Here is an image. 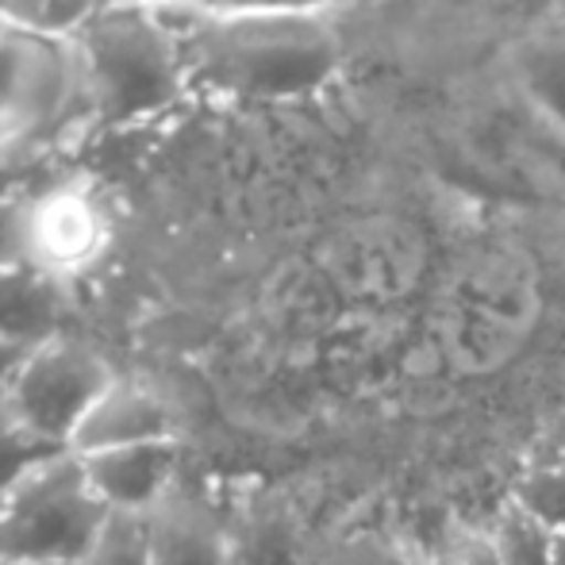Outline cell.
Wrapping results in <instances>:
<instances>
[{"label": "cell", "mask_w": 565, "mask_h": 565, "mask_svg": "<svg viewBox=\"0 0 565 565\" xmlns=\"http://www.w3.org/2000/svg\"><path fill=\"white\" fill-rule=\"evenodd\" d=\"M347 12L350 8L250 15L162 12V20L173 31L193 93L246 105H277L328 89L347 70Z\"/></svg>", "instance_id": "cell-1"}, {"label": "cell", "mask_w": 565, "mask_h": 565, "mask_svg": "<svg viewBox=\"0 0 565 565\" xmlns=\"http://www.w3.org/2000/svg\"><path fill=\"white\" fill-rule=\"evenodd\" d=\"M82 105L100 124H139L185 100L189 77L170 23L154 8L105 4L74 39Z\"/></svg>", "instance_id": "cell-2"}, {"label": "cell", "mask_w": 565, "mask_h": 565, "mask_svg": "<svg viewBox=\"0 0 565 565\" xmlns=\"http://www.w3.org/2000/svg\"><path fill=\"white\" fill-rule=\"evenodd\" d=\"M113 512L77 454H54L0 497V565H85Z\"/></svg>", "instance_id": "cell-3"}, {"label": "cell", "mask_w": 565, "mask_h": 565, "mask_svg": "<svg viewBox=\"0 0 565 565\" xmlns=\"http://www.w3.org/2000/svg\"><path fill=\"white\" fill-rule=\"evenodd\" d=\"M119 377L105 354H97L85 342L62 335L35 347L20 362V370L8 381V401L15 416L31 427L54 450L74 447V435L82 431L93 404L108 393Z\"/></svg>", "instance_id": "cell-4"}, {"label": "cell", "mask_w": 565, "mask_h": 565, "mask_svg": "<svg viewBox=\"0 0 565 565\" xmlns=\"http://www.w3.org/2000/svg\"><path fill=\"white\" fill-rule=\"evenodd\" d=\"M74 105H82L74 43L39 39L0 15V154L51 131Z\"/></svg>", "instance_id": "cell-5"}, {"label": "cell", "mask_w": 565, "mask_h": 565, "mask_svg": "<svg viewBox=\"0 0 565 565\" xmlns=\"http://www.w3.org/2000/svg\"><path fill=\"white\" fill-rule=\"evenodd\" d=\"M113 216L82 181H62L28 196V266L62 289L89 277L113 250Z\"/></svg>", "instance_id": "cell-6"}, {"label": "cell", "mask_w": 565, "mask_h": 565, "mask_svg": "<svg viewBox=\"0 0 565 565\" xmlns=\"http://www.w3.org/2000/svg\"><path fill=\"white\" fill-rule=\"evenodd\" d=\"M500 77L535 124L565 147V20L546 15L515 28L500 46Z\"/></svg>", "instance_id": "cell-7"}, {"label": "cell", "mask_w": 565, "mask_h": 565, "mask_svg": "<svg viewBox=\"0 0 565 565\" xmlns=\"http://www.w3.org/2000/svg\"><path fill=\"white\" fill-rule=\"evenodd\" d=\"M89 473V484L113 515L147 520L181 481H185V443H139L100 454H77Z\"/></svg>", "instance_id": "cell-8"}, {"label": "cell", "mask_w": 565, "mask_h": 565, "mask_svg": "<svg viewBox=\"0 0 565 565\" xmlns=\"http://www.w3.org/2000/svg\"><path fill=\"white\" fill-rule=\"evenodd\" d=\"M227 565H323L300 512L269 489L227 500Z\"/></svg>", "instance_id": "cell-9"}, {"label": "cell", "mask_w": 565, "mask_h": 565, "mask_svg": "<svg viewBox=\"0 0 565 565\" xmlns=\"http://www.w3.org/2000/svg\"><path fill=\"white\" fill-rule=\"evenodd\" d=\"M150 565H227V504L185 481L142 520Z\"/></svg>", "instance_id": "cell-10"}, {"label": "cell", "mask_w": 565, "mask_h": 565, "mask_svg": "<svg viewBox=\"0 0 565 565\" xmlns=\"http://www.w3.org/2000/svg\"><path fill=\"white\" fill-rule=\"evenodd\" d=\"M162 439H181V424L173 404L154 385L119 373L113 385H108V393L85 416L70 454H100V450L139 447V443H162Z\"/></svg>", "instance_id": "cell-11"}, {"label": "cell", "mask_w": 565, "mask_h": 565, "mask_svg": "<svg viewBox=\"0 0 565 565\" xmlns=\"http://www.w3.org/2000/svg\"><path fill=\"white\" fill-rule=\"evenodd\" d=\"M66 335V289L31 266L0 269V342L35 350Z\"/></svg>", "instance_id": "cell-12"}, {"label": "cell", "mask_w": 565, "mask_h": 565, "mask_svg": "<svg viewBox=\"0 0 565 565\" xmlns=\"http://www.w3.org/2000/svg\"><path fill=\"white\" fill-rule=\"evenodd\" d=\"M105 4L108 0H0V15H8L39 39L74 43L105 12Z\"/></svg>", "instance_id": "cell-13"}, {"label": "cell", "mask_w": 565, "mask_h": 565, "mask_svg": "<svg viewBox=\"0 0 565 565\" xmlns=\"http://www.w3.org/2000/svg\"><path fill=\"white\" fill-rule=\"evenodd\" d=\"M508 500H512L515 508H523L535 523H543L546 531L565 535V454L523 469V473L515 477Z\"/></svg>", "instance_id": "cell-14"}, {"label": "cell", "mask_w": 565, "mask_h": 565, "mask_svg": "<svg viewBox=\"0 0 565 565\" xmlns=\"http://www.w3.org/2000/svg\"><path fill=\"white\" fill-rule=\"evenodd\" d=\"M497 539L500 565H554V531L531 520L523 508L504 500L497 520L489 523Z\"/></svg>", "instance_id": "cell-15"}, {"label": "cell", "mask_w": 565, "mask_h": 565, "mask_svg": "<svg viewBox=\"0 0 565 565\" xmlns=\"http://www.w3.org/2000/svg\"><path fill=\"white\" fill-rule=\"evenodd\" d=\"M323 565H427V558L393 531H350L323 543Z\"/></svg>", "instance_id": "cell-16"}, {"label": "cell", "mask_w": 565, "mask_h": 565, "mask_svg": "<svg viewBox=\"0 0 565 565\" xmlns=\"http://www.w3.org/2000/svg\"><path fill=\"white\" fill-rule=\"evenodd\" d=\"M4 388H0V497H4L28 469H35L39 461L54 458V454H66V450H54L51 443H43L20 416H15Z\"/></svg>", "instance_id": "cell-17"}, {"label": "cell", "mask_w": 565, "mask_h": 565, "mask_svg": "<svg viewBox=\"0 0 565 565\" xmlns=\"http://www.w3.org/2000/svg\"><path fill=\"white\" fill-rule=\"evenodd\" d=\"M108 4L158 8V12L196 15H250V12H297V8H354V0H108Z\"/></svg>", "instance_id": "cell-18"}, {"label": "cell", "mask_w": 565, "mask_h": 565, "mask_svg": "<svg viewBox=\"0 0 565 565\" xmlns=\"http://www.w3.org/2000/svg\"><path fill=\"white\" fill-rule=\"evenodd\" d=\"M427 565H500L492 527H450L424 551Z\"/></svg>", "instance_id": "cell-19"}, {"label": "cell", "mask_w": 565, "mask_h": 565, "mask_svg": "<svg viewBox=\"0 0 565 565\" xmlns=\"http://www.w3.org/2000/svg\"><path fill=\"white\" fill-rule=\"evenodd\" d=\"M85 565H150L147 527H142V520L113 515L105 539H100V546L93 551V558Z\"/></svg>", "instance_id": "cell-20"}, {"label": "cell", "mask_w": 565, "mask_h": 565, "mask_svg": "<svg viewBox=\"0 0 565 565\" xmlns=\"http://www.w3.org/2000/svg\"><path fill=\"white\" fill-rule=\"evenodd\" d=\"M28 266V196H0V269Z\"/></svg>", "instance_id": "cell-21"}, {"label": "cell", "mask_w": 565, "mask_h": 565, "mask_svg": "<svg viewBox=\"0 0 565 565\" xmlns=\"http://www.w3.org/2000/svg\"><path fill=\"white\" fill-rule=\"evenodd\" d=\"M28 354H31V350H15V347H4V342H0V388L12 381V373L20 370V362Z\"/></svg>", "instance_id": "cell-22"}, {"label": "cell", "mask_w": 565, "mask_h": 565, "mask_svg": "<svg viewBox=\"0 0 565 565\" xmlns=\"http://www.w3.org/2000/svg\"><path fill=\"white\" fill-rule=\"evenodd\" d=\"M554 565H565V535H554Z\"/></svg>", "instance_id": "cell-23"}, {"label": "cell", "mask_w": 565, "mask_h": 565, "mask_svg": "<svg viewBox=\"0 0 565 565\" xmlns=\"http://www.w3.org/2000/svg\"><path fill=\"white\" fill-rule=\"evenodd\" d=\"M551 8H554V15H562L565 20V0H551Z\"/></svg>", "instance_id": "cell-24"}, {"label": "cell", "mask_w": 565, "mask_h": 565, "mask_svg": "<svg viewBox=\"0 0 565 565\" xmlns=\"http://www.w3.org/2000/svg\"><path fill=\"white\" fill-rule=\"evenodd\" d=\"M354 4H358V0H354Z\"/></svg>", "instance_id": "cell-25"}]
</instances>
